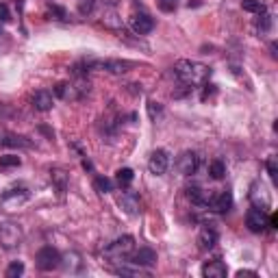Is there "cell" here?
<instances>
[{
	"instance_id": "cell-1",
	"label": "cell",
	"mask_w": 278,
	"mask_h": 278,
	"mask_svg": "<svg viewBox=\"0 0 278 278\" xmlns=\"http://www.w3.org/2000/svg\"><path fill=\"white\" fill-rule=\"evenodd\" d=\"M174 76L179 79L183 85L187 87H198L204 85L211 76V68L204 66L200 61H191V59H181L174 66Z\"/></svg>"
},
{
	"instance_id": "cell-2",
	"label": "cell",
	"mask_w": 278,
	"mask_h": 278,
	"mask_svg": "<svg viewBox=\"0 0 278 278\" xmlns=\"http://www.w3.org/2000/svg\"><path fill=\"white\" fill-rule=\"evenodd\" d=\"M79 66L85 68V72H90V70H100V72H109V74H124L133 68V63L122 61V59H85Z\"/></svg>"
},
{
	"instance_id": "cell-3",
	"label": "cell",
	"mask_w": 278,
	"mask_h": 278,
	"mask_svg": "<svg viewBox=\"0 0 278 278\" xmlns=\"http://www.w3.org/2000/svg\"><path fill=\"white\" fill-rule=\"evenodd\" d=\"M133 250H135V237L124 235V237H117L104 248V257L111 259V261H122V259L131 257Z\"/></svg>"
},
{
	"instance_id": "cell-4",
	"label": "cell",
	"mask_w": 278,
	"mask_h": 278,
	"mask_svg": "<svg viewBox=\"0 0 278 278\" xmlns=\"http://www.w3.org/2000/svg\"><path fill=\"white\" fill-rule=\"evenodd\" d=\"M35 265H37V270H41V272H52V270L61 268V254H59L55 248L44 246L37 254H35Z\"/></svg>"
},
{
	"instance_id": "cell-5",
	"label": "cell",
	"mask_w": 278,
	"mask_h": 278,
	"mask_svg": "<svg viewBox=\"0 0 278 278\" xmlns=\"http://www.w3.org/2000/svg\"><path fill=\"white\" fill-rule=\"evenodd\" d=\"M22 241V228L13 222H4L0 224V246L4 250H13V248L20 246Z\"/></svg>"
},
{
	"instance_id": "cell-6",
	"label": "cell",
	"mask_w": 278,
	"mask_h": 278,
	"mask_svg": "<svg viewBox=\"0 0 278 278\" xmlns=\"http://www.w3.org/2000/svg\"><path fill=\"white\" fill-rule=\"evenodd\" d=\"M268 209H263V206H257L252 204L250 209L246 213V226L250 233H263L265 228H268Z\"/></svg>"
},
{
	"instance_id": "cell-7",
	"label": "cell",
	"mask_w": 278,
	"mask_h": 278,
	"mask_svg": "<svg viewBox=\"0 0 278 278\" xmlns=\"http://www.w3.org/2000/svg\"><path fill=\"white\" fill-rule=\"evenodd\" d=\"M198 168H200V157L196 155V152H191V150H185V152H181V157L176 159V170L183 174V176H191V174H196L198 172Z\"/></svg>"
},
{
	"instance_id": "cell-8",
	"label": "cell",
	"mask_w": 278,
	"mask_h": 278,
	"mask_svg": "<svg viewBox=\"0 0 278 278\" xmlns=\"http://www.w3.org/2000/svg\"><path fill=\"white\" fill-rule=\"evenodd\" d=\"M128 26L137 35H148L155 28V17H150L148 13H133L128 17Z\"/></svg>"
},
{
	"instance_id": "cell-9",
	"label": "cell",
	"mask_w": 278,
	"mask_h": 278,
	"mask_svg": "<svg viewBox=\"0 0 278 278\" xmlns=\"http://www.w3.org/2000/svg\"><path fill=\"white\" fill-rule=\"evenodd\" d=\"M170 168V155L165 150H155L150 155V161H148V170H150V174L155 176H161L168 172Z\"/></svg>"
},
{
	"instance_id": "cell-10",
	"label": "cell",
	"mask_w": 278,
	"mask_h": 278,
	"mask_svg": "<svg viewBox=\"0 0 278 278\" xmlns=\"http://www.w3.org/2000/svg\"><path fill=\"white\" fill-rule=\"evenodd\" d=\"M0 146L2 148H33V141L28 137H24V135L0 131Z\"/></svg>"
},
{
	"instance_id": "cell-11",
	"label": "cell",
	"mask_w": 278,
	"mask_h": 278,
	"mask_svg": "<svg viewBox=\"0 0 278 278\" xmlns=\"http://www.w3.org/2000/svg\"><path fill=\"white\" fill-rule=\"evenodd\" d=\"M131 263L139 265V268H152L157 263V252L152 248H139L137 252H131Z\"/></svg>"
},
{
	"instance_id": "cell-12",
	"label": "cell",
	"mask_w": 278,
	"mask_h": 278,
	"mask_svg": "<svg viewBox=\"0 0 278 278\" xmlns=\"http://www.w3.org/2000/svg\"><path fill=\"white\" fill-rule=\"evenodd\" d=\"M217 241H220V235H217V230L213 226H204L200 230L198 235V248L200 250H213V248L217 246Z\"/></svg>"
},
{
	"instance_id": "cell-13",
	"label": "cell",
	"mask_w": 278,
	"mask_h": 278,
	"mask_svg": "<svg viewBox=\"0 0 278 278\" xmlns=\"http://www.w3.org/2000/svg\"><path fill=\"white\" fill-rule=\"evenodd\" d=\"M226 274H228V268L224 261H220V259H213V261H206L202 265L204 278H226Z\"/></svg>"
},
{
	"instance_id": "cell-14",
	"label": "cell",
	"mask_w": 278,
	"mask_h": 278,
	"mask_svg": "<svg viewBox=\"0 0 278 278\" xmlns=\"http://www.w3.org/2000/svg\"><path fill=\"white\" fill-rule=\"evenodd\" d=\"M211 209L217 211V213H226L230 211V206H233V193L228 191V189H224V191H217L215 196L211 200Z\"/></svg>"
},
{
	"instance_id": "cell-15",
	"label": "cell",
	"mask_w": 278,
	"mask_h": 278,
	"mask_svg": "<svg viewBox=\"0 0 278 278\" xmlns=\"http://www.w3.org/2000/svg\"><path fill=\"white\" fill-rule=\"evenodd\" d=\"M120 206L128 213V215H139V211H141L139 196L135 191H124L122 198H120Z\"/></svg>"
},
{
	"instance_id": "cell-16",
	"label": "cell",
	"mask_w": 278,
	"mask_h": 278,
	"mask_svg": "<svg viewBox=\"0 0 278 278\" xmlns=\"http://www.w3.org/2000/svg\"><path fill=\"white\" fill-rule=\"evenodd\" d=\"M31 102H33V106H35L37 111H50L52 104H55V100H52V93H50V92L39 90V92L33 93Z\"/></svg>"
},
{
	"instance_id": "cell-17",
	"label": "cell",
	"mask_w": 278,
	"mask_h": 278,
	"mask_svg": "<svg viewBox=\"0 0 278 278\" xmlns=\"http://www.w3.org/2000/svg\"><path fill=\"white\" fill-rule=\"evenodd\" d=\"M213 196H215V191H211V189L209 191H206V189H200V187L189 189V198H191V202L198 204V206H209Z\"/></svg>"
},
{
	"instance_id": "cell-18",
	"label": "cell",
	"mask_w": 278,
	"mask_h": 278,
	"mask_svg": "<svg viewBox=\"0 0 278 278\" xmlns=\"http://www.w3.org/2000/svg\"><path fill=\"white\" fill-rule=\"evenodd\" d=\"M250 198H252V202L257 206H263V209H268L270 206V196H268V191H265L263 183H254L252 191H250Z\"/></svg>"
},
{
	"instance_id": "cell-19",
	"label": "cell",
	"mask_w": 278,
	"mask_h": 278,
	"mask_svg": "<svg viewBox=\"0 0 278 278\" xmlns=\"http://www.w3.org/2000/svg\"><path fill=\"white\" fill-rule=\"evenodd\" d=\"M61 265L66 268V272H79L83 268V261H81V254H66V257H61Z\"/></svg>"
},
{
	"instance_id": "cell-20",
	"label": "cell",
	"mask_w": 278,
	"mask_h": 278,
	"mask_svg": "<svg viewBox=\"0 0 278 278\" xmlns=\"http://www.w3.org/2000/svg\"><path fill=\"white\" fill-rule=\"evenodd\" d=\"M241 7H244V11H248V13H254V15L268 13V9H265V4L261 2V0H241Z\"/></svg>"
},
{
	"instance_id": "cell-21",
	"label": "cell",
	"mask_w": 278,
	"mask_h": 278,
	"mask_svg": "<svg viewBox=\"0 0 278 278\" xmlns=\"http://www.w3.org/2000/svg\"><path fill=\"white\" fill-rule=\"evenodd\" d=\"M26 198H28V191H26L24 187H20V189H9V191L2 193V200H4V202H11V200H13V202H24Z\"/></svg>"
},
{
	"instance_id": "cell-22",
	"label": "cell",
	"mask_w": 278,
	"mask_h": 278,
	"mask_svg": "<svg viewBox=\"0 0 278 278\" xmlns=\"http://www.w3.org/2000/svg\"><path fill=\"white\" fill-rule=\"evenodd\" d=\"M115 179H117V185L120 187H128L133 183V179H135V172L131 168H122V170H117L115 172Z\"/></svg>"
},
{
	"instance_id": "cell-23",
	"label": "cell",
	"mask_w": 278,
	"mask_h": 278,
	"mask_svg": "<svg viewBox=\"0 0 278 278\" xmlns=\"http://www.w3.org/2000/svg\"><path fill=\"white\" fill-rule=\"evenodd\" d=\"M209 174H211V179H215V181L224 179V174H226V165H224V161H220V159L211 161V165H209Z\"/></svg>"
},
{
	"instance_id": "cell-24",
	"label": "cell",
	"mask_w": 278,
	"mask_h": 278,
	"mask_svg": "<svg viewBox=\"0 0 278 278\" xmlns=\"http://www.w3.org/2000/svg\"><path fill=\"white\" fill-rule=\"evenodd\" d=\"M93 187H96L100 193H111L113 191V183H111V179H106V176H96Z\"/></svg>"
},
{
	"instance_id": "cell-25",
	"label": "cell",
	"mask_w": 278,
	"mask_h": 278,
	"mask_svg": "<svg viewBox=\"0 0 278 278\" xmlns=\"http://www.w3.org/2000/svg\"><path fill=\"white\" fill-rule=\"evenodd\" d=\"M133 268H128V265H120V268H115V274H122V276H141V274H146L144 268H139V265H135L131 263Z\"/></svg>"
},
{
	"instance_id": "cell-26",
	"label": "cell",
	"mask_w": 278,
	"mask_h": 278,
	"mask_svg": "<svg viewBox=\"0 0 278 278\" xmlns=\"http://www.w3.org/2000/svg\"><path fill=\"white\" fill-rule=\"evenodd\" d=\"M4 274H7V278H17V276H22L24 274V263H20V261H13L7 268V272H4Z\"/></svg>"
},
{
	"instance_id": "cell-27",
	"label": "cell",
	"mask_w": 278,
	"mask_h": 278,
	"mask_svg": "<svg viewBox=\"0 0 278 278\" xmlns=\"http://www.w3.org/2000/svg\"><path fill=\"white\" fill-rule=\"evenodd\" d=\"M22 163V159L17 155H4L0 157V168H17Z\"/></svg>"
},
{
	"instance_id": "cell-28",
	"label": "cell",
	"mask_w": 278,
	"mask_h": 278,
	"mask_svg": "<svg viewBox=\"0 0 278 278\" xmlns=\"http://www.w3.org/2000/svg\"><path fill=\"white\" fill-rule=\"evenodd\" d=\"M93 7H96V0H79V13L83 15L92 13Z\"/></svg>"
},
{
	"instance_id": "cell-29",
	"label": "cell",
	"mask_w": 278,
	"mask_h": 278,
	"mask_svg": "<svg viewBox=\"0 0 278 278\" xmlns=\"http://www.w3.org/2000/svg\"><path fill=\"white\" fill-rule=\"evenodd\" d=\"M163 113V106L159 102H148V115H150V120H157L159 115Z\"/></svg>"
},
{
	"instance_id": "cell-30",
	"label": "cell",
	"mask_w": 278,
	"mask_h": 278,
	"mask_svg": "<svg viewBox=\"0 0 278 278\" xmlns=\"http://www.w3.org/2000/svg\"><path fill=\"white\" fill-rule=\"evenodd\" d=\"M257 28H259V33H268L270 31V28H272V17L268 15V13H263V17H261V20H259V24H257Z\"/></svg>"
},
{
	"instance_id": "cell-31",
	"label": "cell",
	"mask_w": 278,
	"mask_h": 278,
	"mask_svg": "<svg viewBox=\"0 0 278 278\" xmlns=\"http://www.w3.org/2000/svg\"><path fill=\"white\" fill-rule=\"evenodd\" d=\"M52 179L57 181V185H59V189H61V191L66 189V174H63L61 170H55V172H52Z\"/></svg>"
},
{
	"instance_id": "cell-32",
	"label": "cell",
	"mask_w": 278,
	"mask_h": 278,
	"mask_svg": "<svg viewBox=\"0 0 278 278\" xmlns=\"http://www.w3.org/2000/svg\"><path fill=\"white\" fill-rule=\"evenodd\" d=\"M265 168H268V172H270V176L276 181V174H278V168H276V159L274 157H270L268 159V163H265Z\"/></svg>"
},
{
	"instance_id": "cell-33",
	"label": "cell",
	"mask_w": 278,
	"mask_h": 278,
	"mask_svg": "<svg viewBox=\"0 0 278 278\" xmlns=\"http://www.w3.org/2000/svg\"><path fill=\"white\" fill-rule=\"evenodd\" d=\"M9 20H11V13H9L7 4H0V24H7Z\"/></svg>"
},
{
	"instance_id": "cell-34",
	"label": "cell",
	"mask_w": 278,
	"mask_h": 278,
	"mask_svg": "<svg viewBox=\"0 0 278 278\" xmlns=\"http://www.w3.org/2000/svg\"><path fill=\"white\" fill-rule=\"evenodd\" d=\"M159 7L163 11H174L176 9V0H159Z\"/></svg>"
},
{
	"instance_id": "cell-35",
	"label": "cell",
	"mask_w": 278,
	"mask_h": 278,
	"mask_svg": "<svg viewBox=\"0 0 278 278\" xmlns=\"http://www.w3.org/2000/svg\"><path fill=\"white\" fill-rule=\"evenodd\" d=\"M48 13H50V15H57L55 20H63V17H66V9H63V7H52Z\"/></svg>"
},
{
	"instance_id": "cell-36",
	"label": "cell",
	"mask_w": 278,
	"mask_h": 278,
	"mask_svg": "<svg viewBox=\"0 0 278 278\" xmlns=\"http://www.w3.org/2000/svg\"><path fill=\"white\" fill-rule=\"evenodd\" d=\"M237 276H239V278H244V276H257V272H250V270H239V272H237Z\"/></svg>"
},
{
	"instance_id": "cell-37",
	"label": "cell",
	"mask_w": 278,
	"mask_h": 278,
	"mask_svg": "<svg viewBox=\"0 0 278 278\" xmlns=\"http://www.w3.org/2000/svg\"><path fill=\"white\" fill-rule=\"evenodd\" d=\"M104 2H106V4H115L117 0H104Z\"/></svg>"
}]
</instances>
